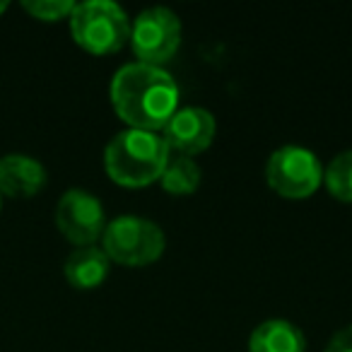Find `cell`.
I'll return each instance as SVG.
<instances>
[{
  "mask_svg": "<svg viewBox=\"0 0 352 352\" xmlns=\"http://www.w3.org/2000/svg\"><path fill=\"white\" fill-rule=\"evenodd\" d=\"M171 152L160 133L126 128L104 147V169L118 186L142 188L160 182Z\"/></svg>",
  "mask_w": 352,
  "mask_h": 352,
  "instance_id": "obj_2",
  "label": "cell"
},
{
  "mask_svg": "<svg viewBox=\"0 0 352 352\" xmlns=\"http://www.w3.org/2000/svg\"><path fill=\"white\" fill-rule=\"evenodd\" d=\"M56 227L78 249L94 246L102 239L107 227V212L102 201L85 188H70L56 206Z\"/></svg>",
  "mask_w": 352,
  "mask_h": 352,
  "instance_id": "obj_7",
  "label": "cell"
},
{
  "mask_svg": "<svg viewBox=\"0 0 352 352\" xmlns=\"http://www.w3.org/2000/svg\"><path fill=\"white\" fill-rule=\"evenodd\" d=\"M249 352H307V336L287 318H268L251 331Z\"/></svg>",
  "mask_w": 352,
  "mask_h": 352,
  "instance_id": "obj_10",
  "label": "cell"
},
{
  "mask_svg": "<svg viewBox=\"0 0 352 352\" xmlns=\"http://www.w3.org/2000/svg\"><path fill=\"white\" fill-rule=\"evenodd\" d=\"M0 208H3V193H0Z\"/></svg>",
  "mask_w": 352,
  "mask_h": 352,
  "instance_id": "obj_17",
  "label": "cell"
},
{
  "mask_svg": "<svg viewBox=\"0 0 352 352\" xmlns=\"http://www.w3.org/2000/svg\"><path fill=\"white\" fill-rule=\"evenodd\" d=\"M323 352H352V323L333 333Z\"/></svg>",
  "mask_w": 352,
  "mask_h": 352,
  "instance_id": "obj_15",
  "label": "cell"
},
{
  "mask_svg": "<svg viewBox=\"0 0 352 352\" xmlns=\"http://www.w3.org/2000/svg\"><path fill=\"white\" fill-rule=\"evenodd\" d=\"M111 104L128 128L162 133L179 109V85L160 65L126 63L111 80Z\"/></svg>",
  "mask_w": 352,
  "mask_h": 352,
  "instance_id": "obj_1",
  "label": "cell"
},
{
  "mask_svg": "<svg viewBox=\"0 0 352 352\" xmlns=\"http://www.w3.org/2000/svg\"><path fill=\"white\" fill-rule=\"evenodd\" d=\"M215 131V116L206 107H179L160 135L171 155L196 157L212 145Z\"/></svg>",
  "mask_w": 352,
  "mask_h": 352,
  "instance_id": "obj_8",
  "label": "cell"
},
{
  "mask_svg": "<svg viewBox=\"0 0 352 352\" xmlns=\"http://www.w3.org/2000/svg\"><path fill=\"white\" fill-rule=\"evenodd\" d=\"M131 49L138 63L164 65L182 46V20L169 8H145L131 20Z\"/></svg>",
  "mask_w": 352,
  "mask_h": 352,
  "instance_id": "obj_6",
  "label": "cell"
},
{
  "mask_svg": "<svg viewBox=\"0 0 352 352\" xmlns=\"http://www.w3.org/2000/svg\"><path fill=\"white\" fill-rule=\"evenodd\" d=\"M22 8L41 22H58L73 15L75 3L70 0H25Z\"/></svg>",
  "mask_w": 352,
  "mask_h": 352,
  "instance_id": "obj_14",
  "label": "cell"
},
{
  "mask_svg": "<svg viewBox=\"0 0 352 352\" xmlns=\"http://www.w3.org/2000/svg\"><path fill=\"white\" fill-rule=\"evenodd\" d=\"M6 10H8V3H0V15H3Z\"/></svg>",
  "mask_w": 352,
  "mask_h": 352,
  "instance_id": "obj_16",
  "label": "cell"
},
{
  "mask_svg": "<svg viewBox=\"0 0 352 352\" xmlns=\"http://www.w3.org/2000/svg\"><path fill=\"white\" fill-rule=\"evenodd\" d=\"M203 179V171L198 166V162L193 157L184 155H171L166 162L164 171L160 176V186L164 188V193L169 196H191L198 191Z\"/></svg>",
  "mask_w": 352,
  "mask_h": 352,
  "instance_id": "obj_12",
  "label": "cell"
},
{
  "mask_svg": "<svg viewBox=\"0 0 352 352\" xmlns=\"http://www.w3.org/2000/svg\"><path fill=\"white\" fill-rule=\"evenodd\" d=\"M323 186L336 201L352 203V150L336 155L323 169Z\"/></svg>",
  "mask_w": 352,
  "mask_h": 352,
  "instance_id": "obj_13",
  "label": "cell"
},
{
  "mask_svg": "<svg viewBox=\"0 0 352 352\" xmlns=\"http://www.w3.org/2000/svg\"><path fill=\"white\" fill-rule=\"evenodd\" d=\"M49 182L44 164L27 155H6L0 160V193L10 198H32Z\"/></svg>",
  "mask_w": 352,
  "mask_h": 352,
  "instance_id": "obj_9",
  "label": "cell"
},
{
  "mask_svg": "<svg viewBox=\"0 0 352 352\" xmlns=\"http://www.w3.org/2000/svg\"><path fill=\"white\" fill-rule=\"evenodd\" d=\"M166 236L157 222L138 215H121L107 222L102 234V251L111 263L140 268L162 258Z\"/></svg>",
  "mask_w": 352,
  "mask_h": 352,
  "instance_id": "obj_4",
  "label": "cell"
},
{
  "mask_svg": "<svg viewBox=\"0 0 352 352\" xmlns=\"http://www.w3.org/2000/svg\"><path fill=\"white\" fill-rule=\"evenodd\" d=\"M109 270H111V261L99 246H80L65 258L63 265L70 287L82 289V292L97 289L109 278Z\"/></svg>",
  "mask_w": 352,
  "mask_h": 352,
  "instance_id": "obj_11",
  "label": "cell"
},
{
  "mask_svg": "<svg viewBox=\"0 0 352 352\" xmlns=\"http://www.w3.org/2000/svg\"><path fill=\"white\" fill-rule=\"evenodd\" d=\"M68 20L75 44L87 54H116L131 41V17L113 0L80 3V6H75L73 15Z\"/></svg>",
  "mask_w": 352,
  "mask_h": 352,
  "instance_id": "obj_3",
  "label": "cell"
},
{
  "mask_svg": "<svg viewBox=\"0 0 352 352\" xmlns=\"http://www.w3.org/2000/svg\"><path fill=\"white\" fill-rule=\"evenodd\" d=\"M265 182L278 196L304 201L323 184V164L309 147L283 145L270 152L265 162Z\"/></svg>",
  "mask_w": 352,
  "mask_h": 352,
  "instance_id": "obj_5",
  "label": "cell"
}]
</instances>
